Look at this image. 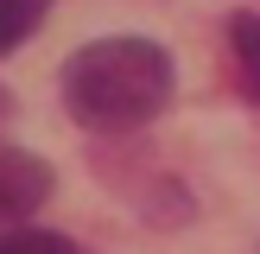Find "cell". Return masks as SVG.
<instances>
[{
    "instance_id": "1",
    "label": "cell",
    "mask_w": 260,
    "mask_h": 254,
    "mask_svg": "<svg viewBox=\"0 0 260 254\" xmlns=\"http://www.w3.org/2000/svg\"><path fill=\"white\" fill-rule=\"evenodd\" d=\"M172 57L152 38H95L63 64V108L89 134H134L172 102Z\"/></svg>"
},
{
    "instance_id": "2",
    "label": "cell",
    "mask_w": 260,
    "mask_h": 254,
    "mask_svg": "<svg viewBox=\"0 0 260 254\" xmlns=\"http://www.w3.org/2000/svg\"><path fill=\"white\" fill-rule=\"evenodd\" d=\"M51 184H57V172H51L38 152L7 146V140H0V223H13V229H19L25 216H32L38 203L51 197Z\"/></svg>"
},
{
    "instance_id": "3",
    "label": "cell",
    "mask_w": 260,
    "mask_h": 254,
    "mask_svg": "<svg viewBox=\"0 0 260 254\" xmlns=\"http://www.w3.org/2000/svg\"><path fill=\"white\" fill-rule=\"evenodd\" d=\"M229 45H235L248 102H260V13H235V19H229Z\"/></svg>"
},
{
    "instance_id": "4",
    "label": "cell",
    "mask_w": 260,
    "mask_h": 254,
    "mask_svg": "<svg viewBox=\"0 0 260 254\" xmlns=\"http://www.w3.org/2000/svg\"><path fill=\"white\" fill-rule=\"evenodd\" d=\"M45 13H51V0H0V57L19 51L25 38L45 25Z\"/></svg>"
},
{
    "instance_id": "5",
    "label": "cell",
    "mask_w": 260,
    "mask_h": 254,
    "mask_svg": "<svg viewBox=\"0 0 260 254\" xmlns=\"http://www.w3.org/2000/svg\"><path fill=\"white\" fill-rule=\"evenodd\" d=\"M0 254H76V241L70 235H51V229H7L0 235Z\"/></svg>"
},
{
    "instance_id": "6",
    "label": "cell",
    "mask_w": 260,
    "mask_h": 254,
    "mask_svg": "<svg viewBox=\"0 0 260 254\" xmlns=\"http://www.w3.org/2000/svg\"><path fill=\"white\" fill-rule=\"evenodd\" d=\"M0 114H7V89H0Z\"/></svg>"
},
{
    "instance_id": "7",
    "label": "cell",
    "mask_w": 260,
    "mask_h": 254,
    "mask_svg": "<svg viewBox=\"0 0 260 254\" xmlns=\"http://www.w3.org/2000/svg\"><path fill=\"white\" fill-rule=\"evenodd\" d=\"M76 254H95V248H76Z\"/></svg>"
}]
</instances>
